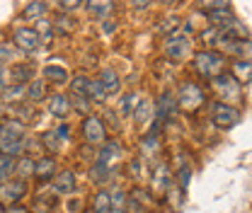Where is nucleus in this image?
Returning a JSON list of instances; mask_svg holds the SVG:
<instances>
[{
    "mask_svg": "<svg viewBox=\"0 0 252 213\" xmlns=\"http://www.w3.org/2000/svg\"><path fill=\"white\" fill-rule=\"evenodd\" d=\"M0 152L10 157H22V152H27L25 126L12 117H5L0 123Z\"/></svg>",
    "mask_w": 252,
    "mask_h": 213,
    "instance_id": "obj_1",
    "label": "nucleus"
},
{
    "mask_svg": "<svg viewBox=\"0 0 252 213\" xmlns=\"http://www.w3.org/2000/svg\"><path fill=\"white\" fill-rule=\"evenodd\" d=\"M194 73L201 78V80H209V83H214L219 75L223 73H228L225 68L230 65L228 63V56H223L220 51H214V49H204V51H196L194 54Z\"/></svg>",
    "mask_w": 252,
    "mask_h": 213,
    "instance_id": "obj_2",
    "label": "nucleus"
},
{
    "mask_svg": "<svg viewBox=\"0 0 252 213\" xmlns=\"http://www.w3.org/2000/svg\"><path fill=\"white\" fill-rule=\"evenodd\" d=\"M175 94H177L180 109H182V112H189V114L199 112V109L206 104V92H204V88H201L199 83H194V80H185V83L177 88Z\"/></svg>",
    "mask_w": 252,
    "mask_h": 213,
    "instance_id": "obj_3",
    "label": "nucleus"
},
{
    "mask_svg": "<svg viewBox=\"0 0 252 213\" xmlns=\"http://www.w3.org/2000/svg\"><path fill=\"white\" fill-rule=\"evenodd\" d=\"M162 54H165V59L172 63H182L191 59L194 54H191V39H189L185 31H175V34H170V36H165V41H162Z\"/></svg>",
    "mask_w": 252,
    "mask_h": 213,
    "instance_id": "obj_4",
    "label": "nucleus"
},
{
    "mask_svg": "<svg viewBox=\"0 0 252 213\" xmlns=\"http://www.w3.org/2000/svg\"><path fill=\"white\" fill-rule=\"evenodd\" d=\"M211 90L216 92L219 102H223V104H233V107H235V104L243 99V85L230 75V70L219 75V78L211 83Z\"/></svg>",
    "mask_w": 252,
    "mask_h": 213,
    "instance_id": "obj_5",
    "label": "nucleus"
},
{
    "mask_svg": "<svg viewBox=\"0 0 252 213\" xmlns=\"http://www.w3.org/2000/svg\"><path fill=\"white\" fill-rule=\"evenodd\" d=\"M80 131H83L85 143L93 146V148H102V146L109 141V128H107V123L102 122V117H97V114L88 117V119H83Z\"/></svg>",
    "mask_w": 252,
    "mask_h": 213,
    "instance_id": "obj_6",
    "label": "nucleus"
},
{
    "mask_svg": "<svg viewBox=\"0 0 252 213\" xmlns=\"http://www.w3.org/2000/svg\"><path fill=\"white\" fill-rule=\"evenodd\" d=\"M209 119L211 123L220 128V131H228L233 128L235 123L240 122V109L233 107V104H223V102H214L211 109H209Z\"/></svg>",
    "mask_w": 252,
    "mask_h": 213,
    "instance_id": "obj_7",
    "label": "nucleus"
},
{
    "mask_svg": "<svg viewBox=\"0 0 252 213\" xmlns=\"http://www.w3.org/2000/svg\"><path fill=\"white\" fill-rule=\"evenodd\" d=\"M10 41L22 51V54H34L44 41H41V36H39V31L34 30V27H12V34H10Z\"/></svg>",
    "mask_w": 252,
    "mask_h": 213,
    "instance_id": "obj_8",
    "label": "nucleus"
},
{
    "mask_svg": "<svg viewBox=\"0 0 252 213\" xmlns=\"http://www.w3.org/2000/svg\"><path fill=\"white\" fill-rule=\"evenodd\" d=\"M0 191H2V194H0L2 204L10 209V206H17V201L27 194V184H25V180L15 177V180H10V182H2V189H0Z\"/></svg>",
    "mask_w": 252,
    "mask_h": 213,
    "instance_id": "obj_9",
    "label": "nucleus"
},
{
    "mask_svg": "<svg viewBox=\"0 0 252 213\" xmlns=\"http://www.w3.org/2000/svg\"><path fill=\"white\" fill-rule=\"evenodd\" d=\"M220 54L233 56V61H252V39H230Z\"/></svg>",
    "mask_w": 252,
    "mask_h": 213,
    "instance_id": "obj_10",
    "label": "nucleus"
},
{
    "mask_svg": "<svg viewBox=\"0 0 252 213\" xmlns=\"http://www.w3.org/2000/svg\"><path fill=\"white\" fill-rule=\"evenodd\" d=\"M46 107H49V114H51V117L63 119V122L70 117V109H73L70 97H68V94H63V92H54V94H49Z\"/></svg>",
    "mask_w": 252,
    "mask_h": 213,
    "instance_id": "obj_11",
    "label": "nucleus"
},
{
    "mask_svg": "<svg viewBox=\"0 0 252 213\" xmlns=\"http://www.w3.org/2000/svg\"><path fill=\"white\" fill-rule=\"evenodd\" d=\"M177 94H172V92H162L160 97L156 99V119L158 122H167V119H172L175 117V112H177Z\"/></svg>",
    "mask_w": 252,
    "mask_h": 213,
    "instance_id": "obj_12",
    "label": "nucleus"
},
{
    "mask_svg": "<svg viewBox=\"0 0 252 213\" xmlns=\"http://www.w3.org/2000/svg\"><path fill=\"white\" fill-rule=\"evenodd\" d=\"M122 143L119 141H107L102 148H99V152L94 155V162H99V165H107V167H112L114 170V162L122 157Z\"/></svg>",
    "mask_w": 252,
    "mask_h": 213,
    "instance_id": "obj_13",
    "label": "nucleus"
},
{
    "mask_svg": "<svg viewBox=\"0 0 252 213\" xmlns=\"http://www.w3.org/2000/svg\"><path fill=\"white\" fill-rule=\"evenodd\" d=\"M36 182H49V180H56L59 177V162L54 155H46V157H39L36 160Z\"/></svg>",
    "mask_w": 252,
    "mask_h": 213,
    "instance_id": "obj_14",
    "label": "nucleus"
},
{
    "mask_svg": "<svg viewBox=\"0 0 252 213\" xmlns=\"http://www.w3.org/2000/svg\"><path fill=\"white\" fill-rule=\"evenodd\" d=\"M78 189V177L73 170H61L59 177L54 180V194H61V196H68V194H75Z\"/></svg>",
    "mask_w": 252,
    "mask_h": 213,
    "instance_id": "obj_15",
    "label": "nucleus"
},
{
    "mask_svg": "<svg viewBox=\"0 0 252 213\" xmlns=\"http://www.w3.org/2000/svg\"><path fill=\"white\" fill-rule=\"evenodd\" d=\"M172 184V172H170V167H167V162H158L156 167H153V172H151V186L160 191V194H165V189Z\"/></svg>",
    "mask_w": 252,
    "mask_h": 213,
    "instance_id": "obj_16",
    "label": "nucleus"
},
{
    "mask_svg": "<svg viewBox=\"0 0 252 213\" xmlns=\"http://www.w3.org/2000/svg\"><path fill=\"white\" fill-rule=\"evenodd\" d=\"M97 80L102 83V88H104V92H107V97H114V94L122 92V78H119V73H117L114 68H104V70L99 73Z\"/></svg>",
    "mask_w": 252,
    "mask_h": 213,
    "instance_id": "obj_17",
    "label": "nucleus"
},
{
    "mask_svg": "<svg viewBox=\"0 0 252 213\" xmlns=\"http://www.w3.org/2000/svg\"><path fill=\"white\" fill-rule=\"evenodd\" d=\"M10 80L15 85H30L32 80H36V70L32 63H15L10 70Z\"/></svg>",
    "mask_w": 252,
    "mask_h": 213,
    "instance_id": "obj_18",
    "label": "nucleus"
},
{
    "mask_svg": "<svg viewBox=\"0 0 252 213\" xmlns=\"http://www.w3.org/2000/svg\"><path fill=\"white\" fill-rule=\"evenodd\" d=\"M41 75H44L46 83H54V85H65V83H70L68 70H65L63 65H56V63H49V65L41 70Z\"/></svg>",
    "mask_w": 252,
    "mask_h": 213,
    "instance_id": "obj_19",
    "label": "nucleus"
},
{
    "mask_svg": "<svg viewBox=\"0 0 252 213\" xmlns=\"http://www.w3.org/2000/svg\"><path fill=\"white\" fill-rule=\"evenodd\" d=\"M27 97V85H7V88H2V104L5 107H10V104H22V99Z\"/></svg>",
    "mask_w": 252,
    "mask_h": 213,
    "instance_id": "obj_20",
    "label": "nucleus"
},
{
    "mask_svg": "<svg viewBox=\"0 0 252 213\" xmlns=\"http://www.w3.org/2000/svg\"><path fill=\"white\" fill-rule=\"evenodd\" d=\"M230 75L240 85L252 83V61H230Z\"/></svg>",
    "mask_w": 252,
    "mask_h": 213,
    "instance_id": "obj_21",
    "label": "nucleus"
},
{
    "mask_svg": "<svg viewBox=\"0 0 252 213\" xmlns=\"http://www.w3.org/2000/svg\"><path fill=\"white\" fill-rule=\"evenodd\" d=\"M93 213H114L112 206V189H99L93 199Z\"/></svg>",
    "mask_w": 252,
    "mask_h": 213,
    "instance_id": "obj_22",
    "label": "nucleus"
},
{
    "mask_svg": "<svg viewBox=\"0 0 252 213\" xmlns=\"http://www.w3.org/2000/svg\"><path fill=\"white\" fill-rule=\"evenodd\" d=\"M46 10H49L46 2H27L22 7V20L25 22H39V20L46 17Z\"/></svg>",
    "mask_w": 252,
    "mask_h": 213,
    "instance_id": "obj_23",
    "label": "nucleus"
},
{
    "mask_svg": "<svg viewBox=\"0 0 252 213\" xmlns=\"http://www.w3.org/2000/svg\"><path fill=\"white\" fill-rule=\"evenodd\" d=\"M12 119H17L22 126L34 123L36 122V117H34V104H32V102H22V104L12 107Z\"/></svg>",
    "mask_w": 252,
    "mask_h": 213,
    "instance_id": "obj_24",
    "label": "nucleus"
},
{
    "mask_svg": "<svg viewBox=\"0 0 252 213\" xmlns=\"http://www.w3.org/2000/svg\"><path fill=\"white\" fill-rule=\"evenodd\" d=\"M36 175V157H32V155H22L20 160H17V172H15V177H20V180H30Z\"/></svg>",
    "mask_w": 252,
    "mask_h": 213,
    "instance_id": "obj_25",
    "label": "nucleus"
},
{
    "mask_svg": "<svg viewBox=\"0 0 252 213\" xmlns=\"http://www.w3.org/2000/svg\"><path fill=\"white\" fill-rule=\"evenodd\" d=\"M153 109H156V104H153L148 97H146V99H141V102H138V107H136V112H133V117H131L133 123H136V126H143V123L153 117Z\"/></svg>",
    "mask_w": 252,
    "mask_h": 213,
    "instance_id": "obj_26",
    "label": "nucleus"
},
{
    "mask_svg": "<svg viewBox=\"0 0 252 213\" xmlns=\"http://www.w3.org/2000/svg\"><path fill=\"white\" fill-rule=\"evenodd\" d=\"M0 56H2V68H10V63H20V59H22V51L10 41V39H5L2 41V49H0Z\"/></svg>",
    "mask_w": 252,
    "mask_h": 213,
    "instance_id": "obj_27",
    "label": "nucleus"
},
{
    "mask_svg": "<svg viewBox=\"0 0 252 213\" xmlns=\"http://www.w3.org/2000/svg\"><path fill=\"white\" fill-rule=\"evenodd\" d=\"M46 97V80L44 78H36V80H32L30 85H27V102H39V99H44Z\"/></svg>",
    "mask_w": 252,
    "mask_h": 213,
    "instance_id": "obj_28",
    "label": "nucleus"
},
{
    "mask_svg": "<svg viewBox=\"0 0 252 213\" xmlns=\"http://www.w3.org/2000/svg\"><path fill=\"white\" fill-rule=\"evenodd\" d=\"M17 160L20 157H10V155H0V180L2 182H10L12 180V175L17 172Z\"/></svg>",
    "mask_w": 252,
    "mask_h": 213,
    "instance_id": "obj_29",
    "label": "nucleus"
},
{
    "mask_svg": "<svg viewBox=\"0 0 252 213\" xmlns=\"http://www.w3.org/2000/svg\"><path fill=\"white\" fill-rule=\"evenodd\" d=\"M112 167H107V165H99V162H93V167H90V180L94 184H104L112 180Z\"/></svg>",
    "mask_w": 252,
    "mask_h": 213,
    "instance_id": "obj_30",
    "label": "nucleus"
},
{
    "mask_svg": "<svg viewBox=\"0 0 252 213\" xmlns=\"http://www.w3.org/2000/svg\"><path fill=\"white\" fill-rule=\"evenodd\" d=\"M34 30L39 31V36H41V41H44V44H49V41L56 36V25H54V20H49V17L39 20Z\"/></svg>",
    "mask_w": 252,
    "mask_h": 213,
    "instance_id": "obj_31",
    "label": "nucleus"
},
{
    "mask_svg": "<svg viewBox=\"0 0 252 213\" xmlns=\"http://www.w3.org/2000/svg\"><path fill=\"white\" fill-rule=\"evenodd\" d=\"M61 136H59V131L54 128V131H44L41 133V146L46 148L49 152H59L61 151Z\"/></svg>",
    "mask_w": 252,
    "mask_h": 213,
    "instance_id": "obj_32",
    "label": "nucleus"
},
{
    "mask_svg": "<svg viewBox=\"0 0 252 213\" xmlns=\"http://www.w3.org/2000/svg\"><path fill=\"white\" fill-rule=\"evenodd\" d=\"M88 99H90L93 104H102V102H107V99H109L99 80H93V78H90V85H88Z\"/></svg>",
    "mask_w": 252,
    "mask_h": 213,
    "instance_id": "obj_33",
    "label": "nucleus"
},
{
    "mask_svg": "<svg viewBox=\"0 0 252 213\" xmlns=\"http://www.w3.org/2000/svg\"><path fill=\"white\" fill-rule=\"evenodd\" d=\"M165 196H167V204H170L172 209H180V204H182V199H185V189H182L180 184H175V180H172V184L165 189Z\"/></svg>",
    "mask_w": 252,
    "mask_h": 213,
    "instance_id": "obj_34",
    "label": "nucleus"
},
{
    "mask_svg": "<svg viewBox=\"0 0 252 213\" xmlns=\"http://www.w3.org/2000/svg\"><path fill=\"white\" fill-rule=\"evenodd\" d=\"M158 151H160V136L148 131V133L141 138V152H146V155H156Z\"/></svg>",
    "mask_w": 252,
    "mask_h": 213,
    "instance_id": "obj_35",
    "label": "nucleus"
},
{
    "mask_svg": "<svg viewBox=\"0 0 252 213\" xmlns=\"http://www.w3.org/2000/svg\"><path fill=\"white\" fill-rule=\"evenodd\" d=\"M70 104H73V107H75V112H78V114H83L85 119H88V117H93V114H90V112H93V102H90L88 97L70 94Z\"/></svg>",
    "mask_w": 252,
    "mask_h": 213,
    "instance_id": "obj_36",
    "label": "nucleus"
},
{
    "mask_svg": "<svg viewBox=\"0 0 252 213\" xmlns=\"http://www.w3.org/2000/svg\"><path fill=\"white\" fill-rule=\"evenodd\" d=\"M85 7L93 12L97 20H107V17H109V12L114 10V5H112V2H85Z\"/></svg>",
    "mask_w": 252,
    "mask_h": 213,
    "instance_id": "obj_37",
    "label": "nucleus"
},
{
    "mask_svg": "<svg viewBox=\"0 0 252 213\" xmlns=\"http://www.w3.org/2000/svg\"><path fill=\"white\" fill-rule=\"evenodd\" d=\"M138 102H141V99H138L133 92H131V94H124V99H122V117H133Z\"/></svg>",
    "mask_w": 252,
    "mask_h": 213,
    "instance_id": "obj_38",
    "label": "nucleus"
},
{
    "mask_svg": "<svg viewBox=\"0 0 252 213\" xmlns=\"http://www.w3.org/2000/svg\"><path fill=\"white\" fill-rule=\"evenodd\" d=\"M143 172H146V167H143V157H136V160L128 162V177H131V180L141 182V180L146 177Z\"/></svg>",
    "mask_w": 252,
    "mask_h": 213,
    "instance_id": "obj_39",
    "label": "nucleus"
},
{
    "mask_svg": "<svg viewBox=\"0 0 252 213\" xmlns=\"http://www.w3.org/2000/svg\"><path fill=\"white\" fill-rule=\"evenodd\" d=\"M102 122L107 123V128H114V131H119V128H122L119 112H114V109H107V112H104V117H102Z\"/></svg>",
    "mask_w": 252,
    "mask_h": 213,
    "instance_id": "obj_40",
    "label": "nucleus"
},
{
    "mask_svg": "<svg viewBox=\"0 0 252 213\" xmlns=\"http://www.w3.org/2000/svg\"><path fill=\"white\" fill-rule=\"evenodd\" d=\"M189 180H191V167L189 165H182L180 170H177V184L187 191V186H189Z\"/></svg>",
    "mask_w": 252,
    "mask_h": 213,
    "instance_id": "obj_41",
    "label": "nucleus"
},
{
    "mask_svg": "<svg viewBox=\"0 0 252 213\" xmlns=\"http://www.w3.org/2000/svg\"><path fill=\"white\" fill-rule=\"evenodd\" d=\"M54 25H56V31H63V34L73 31V22H70V15H61V17H56V20H54Z\"/></svg>",
    "mask_w": 252,
    "mask_h": 213,
    "instance_id": "obj_42",
    "label": "nucleus"
},
{
    "mask_svg": "<svg viewBox=\"0 0 252 213\" xmlns=\"http://www.w3.org/2000/svg\"><path fill=\"white\" fill-rule=\"evenodd\" d=\"M56 7L59 10H78V7H85V2H56Z\"/></svg>",
    "mask_w": 252,
    "mask_h": 213,
    "instance_id": "obj_43",
    "label": "nucleus"
},
{
    "mask_svg": "<svg viewBox=\"0 0 252 213\" xmlns=\"http://www.w3.org/2000/svg\"><path fill=\"white\" fill-rule=\"evenodd\" d=\"M56 131H59V136H61L63 141H68V138H70V126H68V123H61Z\"/></svg>",
    "mask_w": 252,
    "mask_h": 213,
    "instance_id": "obj_44",
    "label": "nucleus"
},
{
    "mask_svg": "<svg viewBox=\"0 0 252 213\" xmlns=\"http://www.w3.org/2000/svg\"><path fill=\"white\" fill-rule=\"evenodd\" d=\"M2 213H30L25 206H10V209H5Z\"/></svg>",
    "mask_w": 252,
    "mask_h": 213,
    "instance_id": "obj_45",
    "label": "nucleus"
},
{
    "mask_svg": "<svg viewBox=\"0 0 252 213\" xmlns=\"http://www.w3.org/2000/svg\"><path fill=\"white\" fill-rule=\"evenodd\" d=\"M133 7H136V10H148L151 2H133Z\"/></svg>",
    "mask_w": 252,
    "mask_h": 213,
    "instance_id": "obj_46",
    "label": "nucleus"
},
{
    "mask_svg": "<svg viewBox=\"0 0 252 213\" xmlns=\"http://www.w3.org/2000/svg\"><path fill=\"white\" fill-rule=\"evenodd\" d=\"M114 213H131V211H114Z\"/></svg>",
    "mask_w": 252,
    "mask_h": 213,
    "instance_id": "obj_47",
    "label": "nucleus"
}]
</instances>
